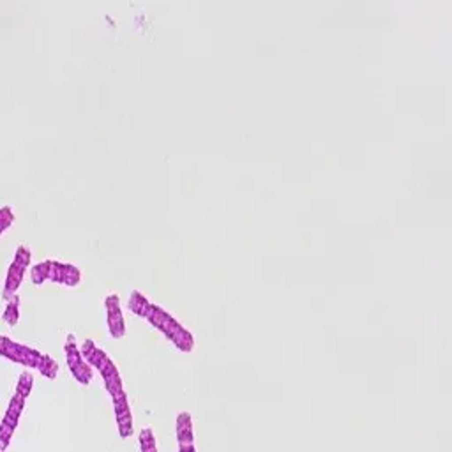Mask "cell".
<instances>
[{"label":"cell","instance_id":"277c9868","mask_svg":"<svg viewBox=\"0 0 452 452\" xmlns=\"http://www.w3.org/2000/svg\"><path fill=\"white\" fill-rule=\"evenodd\" d=\"M18 351H20V364L25 366V368H36L39 369V366L43 364L44 353H41L39 350H34V348L27 346V344H20L16 343Z\"/></svg>","mask_w":452,"mask_h":452},{"label":"cell","instance_id":"8fae6325","mask_svg":"<svg viewBox=\"0 0 452 452\" xmlns=\"http://www.w3.org/2000/svg\"><path fill=\"white\" fill-rule=\"evenodd\" d=\"M71 375L76 378V381H80L81 385H88L92 381V376H94V371H92V366L88 362H81L80 366H75V368L69 369Z\"/></svg>","mask_w":452,"mask_h":452},{"label":"cell","instance_id":"44dd1931","mask_svg":"<svg viewBox=\"0 0 452 452\" xmlns=\"http://www.w3.org/2000/svg\"><path fill=\"white\" fill-rule=\"evenodd\" d=\"M117 426H118V433H120L122 438H129V436L133 435V431H135V428H133V415H125V417L118 418L117 421Z\"/></svg>","mask_w":452,"mask_h":452},{"label":"cell","instance_id":"cb8c5ba5","mask_svg":"<svg viewBox=\"0 0 452 452\" xmlns=\"http://www.w3.org/2000/svg\"><path fill=\"white\" fill-rule=\"evenodd\" d=\"M62 276H64V264H62V262L51 260L50 272H48V279L53 281V283H62Z\"/></svg>","mask_w":452,"mask_h":452},{"label":"cell","instance_id":"7c38bea8","mask_svg":"<svg viewBox=\"0 0 452 452\" xmlns=\"http://www.w3.org/2000/svg\"><path fill=\"white\" fill-rule=\"evenodd\" d=\"M50 264H51V260H44V262H39V264H36L34 267H32V269H30L32 283H34V284H43L44 281L48 279Z\"/></svg>","mask_w":452,"mask_h":452},{"label":"cell","instance_id":"83f0119b","mask_svg":"<svg viewBox=\"0 0 452 452\" xmlns=\"http://www.w3.org/2000/svg\"><path fill=\"white\" fill-rule=\"evenodd\" d=\"M179 452H196L195 445H187V447H179Z\"/></svg>","mask_w":452,"mask_h":452},{"label":"cell","instance_id":"e0dca14e","mask_svg":"<svg viewBox=\"0 0 452 452\" xmlns=\"http://www.w3.org/2000/svg\"><path fill=\"white\" fill-rule=\"evenodd\" d=\"M32 385H34V378L28 371H23L18 378V383H16V392L21 394L23 398H28L32 392Z\"/></svg>","mask_w":452,"mask_h":452},{"label":"cell","instance_id":"3957f363","mask_svg":"<svg viewBox=\"0 0 452 452\" xmlns=\"http://www.w3.org/2000/svg\"><path fill=\"white\" fill-rule=\"evenodd\" d=\"M25 272H27V269L16 265L14 262L9 265V270H7V276H6V284H4V294H2L6 301H9V299L16 294V290L20 288L21 281H23L25 277Z\"/></svg>","mask_w":452,"mask_h":452},{"label":"cell","instance_id":"9c48e42d","mask_svg":"<svg viewBox=\"0 0 452 452\" xmlns=\"http://www.w3.org/2000/svg\"><path fill=\"white\" fill-rule=\"evenodd\" d=\"M0 355L20 364V351H18L16 343L7 338V336H0Z\"/></svg>","mask_w":452,"mask_h":452},{"label":"cell","instance_id":"8992f818","mask_svg":"<svg viewBox=\"0 0 452 452\" xmlns=\"http://www.w3.org/2000/svg\"><path fill=\"white\" fill-rule=\"evenodd\" d=\"M2 320L7 325H11V327H14L18 324V320H20V297L16 294L7 301V306L2 313Z\"/></svg>","mask_w":452,"mask_h":452},{"label":"cell","instance_id":"ba28073f","mask_svg":"<svg viewBox=\"0 0 452 452\" xmlns=\"http://www.w3.org/2000/svg\"><path fill=\"white\" fill-rule=\"evenodd\" d=\"M112 401H113V412H115V418H117V421L131 413V406H129L125 391H120V392H117V394H113Z\"/></svg>","mask_w":452,"mask_h":452},{"label":"cell","instance_id":"4316f807","mask_svg":"<svg viewBox=\"0 0 452 452\" xmlns=\"http://www.w3.org/2000/svg\"><path fill=\"white\" fill-rule=\"evenodd\" d=\"M2 422H4V424H7V426H11V428H14V429L18 428V418L11 417V415H7V413H4Z\"/></svg>","mask_w":452,"mask_h":452},{"label":"cell","instance_id":"30bf717a","mask_svg":"<svg viewBox=\"0 0 452 452\" xmlns=\"http://www.w3.org/2000/svg\"><path fill=\"white\" fill-rule=\"evenodd\" d=\"M170 316V313L168 311H165L163 309L161 306H155V304H150V307H149V311H147V320H149V324L152 325V327L154 329H161V325H163V321L166 320V318Z\"/></svg>","mask_w":452,"mask_h":452},{"label":"cell","instance_id":"484cf974","mask_svg":"<svg viewBox=\"0 0 452 452\" xmlns=\"http://www.w3.org/2000/svg\"><path fill=\"white\" fill-rule=\"evenodd\" d=\"M95 343L92 339H85V343H83V346H81V350H80V353H81V357L85 359V362H88V359L92 357V353H94L95 351Z\"/></svg>","mask_w":452,"mask_h":452},{"label":"cell","instance_id":"4fadbf2b","mask_svg":"<svg viewBox=\"0 0 452 452\" xmlns=\"http://www.w3.org/2000/svg\"><path fill=\"white\" fill-rule=\"evenodd\" d=\"M103 380H105V387H106V391H108L110 396H113V394H117V392L124 391V381H122L118 369H115L113 373H110V375L105 376Z\"/></svg>","mask_w":452,"mask_h":452},{"label":"cell","instance_id":"d4e9b609","mask_svg":"<svg viewBox=\"0 0 452 452\" xmlns=\"http://www.w3.org/2000/svg\"><path fill=\"white\" fill-rule=\"evenodd\" d=\"M108 353H106L105 350H101V348H95V351L92 353V357L88 359V364L92 366V368H101L103 364H105L106 361H108Z\"/></svg>","mask_w":452,"mask_h":452},{"label":"cell","instance_id":"52a82bcc","mask_svg":"<svg viewBox=\"0 0 452 452\" xmlns=\"http://www.w3.org/2000/svg\"><path fill=\"white\" fill-rule=\"evenodd\" d=\"M170 341H172L180 351H184V353H189V351H192V348H195V336L184 327L180 329V331L177 332Z\"/></svg>","mask_w":452,"mask_h":452},{"label":"cell","instance_id":"d6986e66","mask_svg":"<svg viewBox=\"0 0 452 452\" xmlns=\"http://www.w3.org/2000/svg\"><path fill=\"white\" fill-rule=\"evenodd\" d=\"M180 329H182V325H180L179 321H177L175 318H173L172 314H170V316L166 318L165 321H163V325H161V329H159V331H161L163 334H165L168 339H172L173 336H175L177 332L180 331Z\"/></svg>","mask_w":452,"mask_h":452},{"label":"cell","instance_id":"ac0fdd59","mask_svg":"<svg viewBox=\"0 0 452 452\" xmlns=\"http://www.w3.org/2000/svg\"><path fill=\"white\" fill-rule=\"evenodd\" d=\"M39 373L43 376L50 378V380H55L57 378V373H58V364L57 361H53V359L50 357V355H44L43 359V364L39 366Z\"/></svg>","mask_w":452,"mask_h":452},{"label":"cell","instance_id":"7402d4cb","mask_svg":"<svg viewBox=\"0 0 452 452\" xmlns=\"http://www.w3.org/2000/svg\"><path fill=\"white\" fill-rule=\"evenodd\" d=\"M13 435H14V428H11V426L0 422V452H4L7 447H9Z\"/></svg>","mask_w":452,"mask_h":452},{"label":"cell","instance_id":"2e32d148","mask_svg":"<svg viewBox=\"0 0 452 452\" xmlns=\"http://www.w3.org/2000/svg\"><path fill=\"white\" fill-rule=\"evenodd\" d=\"M25 399H27V398H23L21 394L14 392V396L11 398L9 406H7V412L6 413L20 421V415H21V412H23V408H25Z\"/></svg>","mask_w":452,"mask_h":452},{"label":"cell","instance_id":"ffe728a7","mask_svg":"<svg viewBox=\"0 0 452 452\" xmlns=\"http://www.w3.org/2000/svg\"><path fill=\"white\" fill-rule=\"evenodd\" d=\"M30 249H28L27 246H18L16 253H14V264L23 267V269H28V265H30Z\"/></svg>","mask_w":452,"mask_h":452},{"label":"cell","instance_id":"7a4b0ae2","mask_svg":"<svg viewBox=\"0 0 452 452\" xmlns=\"http://www.w3.org/2000/svg\"><path fill=\"white\" fill-rule=\"evenodd\" d=\"M177 429V440H179V447L195 445V431H192V417L189 412H180L177 415L175 422Z\"/></svg>","mask_w":452,"mask_h":452},{"label":"cell","instance_id":"5b68a950","mask_svg":"<svg viewBox=\"0 0 452 452\" xmlns=\"http://www.w3.org/2000/svg\"><path fill=\"white\" fill-rule=\"evenodd\" d=\"M150 304L152 302H149V299H147L145 295L142 294V292L133 290L131 292V297H129V302H127V307H129V311H133V313L136 314V316L145 318L147 316V311H149V307H150Z\"/></svg>","mask_w":452,"mask_h":452},{"label":"cell","instance_id":"5bb4252c","mask_svg":"<svg viewBox=\"0 0 452 452\" xmlns=\"http://www.w3.org/2000/svg\"><path fill=\"white\" fill-rule=\"evenodd\" d=\"M140 447H142V452H157V443H155V436L154 431L150 428L142 429L140 433Z\"/></svg>","mask_w":452,"mask_h":452},{"label":"cell","instance_id":"6da1fadb","mask_svg":"<svg viewBox=\"0 0 452 452\" xmlns=\"http://www.w3.org/2000/svg\"><path fill=\"white\" fill-rule=\"evenodd\" d=\"M105 307L106 313H108V329L110 334L113 336L115 339H120L125 336V320L124 314H122V307H120V297L117 294H112L105 299Z\"/></svg>","mask_w":452,"mask_h":452},{"label":"cell","instance_id":"9a60e30c","mask_svg":"<svg viewBox=\"0 0 452 452\" xmlns=\"http://www.w3.org/2000/svg\"><path fill=\"white\" fill-rule=\"evenodd\" d=\"M81 281V272L80 269L71 264H64V276H62V284L66 286H76Z\"/></svg>","mask_w":452,"mask_h":452},{"label":"cell","instance_id":"603a6c76","mask_svg":"<svg viewBox=\"0 0 452 452\" xmlns=\"http://www.w3.org/2000/svg\"><path fill=\"white\" fill-rule=\"evenodd\" d=\"M13 221H14L13 209H11L9 205L2 207V209H0V233L6 232V230L9 228L11 224H13Z\"/></svg>","mask_w":452,"mask_h":452}]
</instances>
